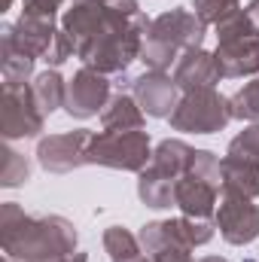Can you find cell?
Returning <instances> with one entry per match:
<instances>
[{
	"label": "cell",
	"mask_w": 259,
	"mask_h": 262,
	"mask_svg": "<svg viewBox=\"0 0 259 262\" xmlns=\"http://www.w3.org/2000/svg\"><path fill=\"white\" fill-rule=\"evenodd\" d=\"M3 253L21 262H40L76 250V229L64 216H28L15 201L0 210Z\"/></svg>",
	"instance_id": "obj_1"
},
{
	"label": "cell",
	"mask_w": 259,
	"mask_h": 262,
	"mask_svg": "<svg viewBox=\"0 0 259 262\" xmlns=\"http://www.w3.org/2000/svg\"><path fill=\"white\" fill-rule=\"evenodd\" d=\"M177 82H174V76H165V73H159V70H146L143 76H137V79H131V95H134V101L140 104V110L146 113V116H171L174 113V107H177Z\"/></svg>",
	"instance_id": "obj_13"
},
{
	"label": "cell",
	"mask_w": 259,
	"mask_h": 262,
	"mask_svg": "<svg viewBox=\"0 0 259 262\" xmlns=\"http://www.w3.org/2000/svg\"><path fill=\"white\" fill-rule=\"evenodd\" d=\"M192 9L204 25H220L223 18H229L232 12H238L241 3L238 0H192Z\"/></svg>",
	"instance_id": "obj_26"
},
{
	"label": "cell",
	"mask_w": 259,
	"mask_h": 262,
	"mask_svg": "<svg viewBox=\"0 0 259 262\" xmlns=\"http://www.w3.org/2000/svg\"><path fill=\"white\" fill-rule=\"evenodd\" d=\"M104 131H140L143 128V110L134 101V95H113L107 107L101 110Z\"/></svg>",
	"instance_id": "obj_18"
},
{
	"label": "cell",
	"mask_w": 259,
	"mask_h": 262,
	"mask_svg": "<svg viewBox=\"0 0 259 262\" xmlns=\"http://www.w3.org/2000/svg\"><path fill=\"white\" fill-rule=\"evenodd\" d=\"M217 195H220V183L213 180H204L192 171L183 174V180L177 183V195L174 204L183 210V216H192V220H210L217 213Z\"/></svg>",
	"instance_id": "obj_14"
},
{
	"label": "cell",
	"mask_w": 259,
	"mask_h": 262,
	"mask_svg": "<svg viewBox=\"0 0 259 262\" xmlns=\"http://www.w3.org/2000/svg\"><path fill=\"white\" fill-rule=\"evenodd\" d=\"M31 95H34L40 113L49 116V113H55L58 107H64L67 82L61 79L58 70H43L40 76H34V82H31Z\"/></svg>",
	"instance_id": "obj_20"
},
{
	"label": "cell",
	"mask_w": 259,
	"mask_h": 262,
	"mask_svg": "<svg viewBox=\"0 0 259 262\" xmlns=\"http://www.w3.org/2000/svg\"><path fill=\"white\" fill-rule=\"evenodd\" d=\"M92 131L76 128V131H64V134H49L40 140L37 146V159L46 171L52 174H67L79 165H85V152L92 143Z\"/></svg>",
	"instance_id": "obj_10"
},
{
	"label": "cell",
	"mask_w": 259,
	"mask_h": 262,
	"mask_svg": "<svg viewBox=\"0 0 259 262\" xmlns=\"http://www.w3.org/2000/svg\"><path fill=\"white\" fill-rule=\"evenodd\" d=\"M143 253L149 262H192V244L180 226V220H162V223H146L137 235Z\"/></svg>",
	"instance_id": "obj_9"
},
{
	"label": "cell",
	"mask_w": 259,
	"mask_h": 262,
	"mask_svg": "<svg viewBox=\"0 0 259 262\" xmlns=\"http://www.w3.org/2000/svg\"><path fill=\"white\" fill-rule=\"evenodd\" d=\"M229 107H232V119H259V79L238 89L229 98Z\"/></svg>",
	"instance_id": "obj_23"
},
{
	"label": "cell",
	"mask_w": 259,
	"mask_h": 262,
	"mask_svg": "<svg viewBox=\"0 0 259 262\" xmlns=\"http://www.w3.org/2000/svg\"><path fill=\"white\" fill-rule=\"evenodd\" d=\"M229 156H244V159H256L259 162V125L244 128L232 143H229Z\"/></svg>",
	"instance_id": "obj_27"
},
{
	"label": "cell",
	"mask_w": 259,
	"mask_h": 262,
	"mask_svg": "<svg viewBox=\"0 0 259 262\" xmlns=\"http://www.w3.org/2000/svg\"><path fill=\"white\" fill-rule=\"evenodd\" d=\"M113 12H119V15H125V18H134L137 12H140V6H137V0H104Z\"/></svg>",
	"instance_id": "obj_29"
},
{
	"label": "cell",
	"mask_w": 259,
	"mask_h": 262,
	"mask_svg": "<svg viewBox=\"0 0 259 262\" xmlns=\"http://www.w3.org/2000/svg\"><path fill=\"white\" fill-rule=\"evenodd\" d=\"M204 34H207V25H204L195 12L177 6V9H168V12H162L159 18H153L146 37L162 40V43H171V46L180 49V52H189V49H201Z\"/></svg>",
	"instance_id": "obj_12"
},
{
	"label": "cell",
	"mask_w": 259,
	"mask_h": 262,
	"mask_svg": "<svg viewBox=\"0 0 259 262\" xmlns=\"http://www.w3.org/2000/svg\"><path fill=\"white\" fill-rule=\"evenodd\" d=\"M149 25L153 21L143 12H137L134 18H125L107 6L104 25L76 49V55L82 58V64L98 70V73H122V70H128L134 58H140Z\"/></svg>",
	"instance_id": "obj_2"
},
{
	"label": "cell",
	"mask_w": 259,
	"mask_h": 262,
	"mask_svg": "<svg viewBox=\"0 0 259 262\" xmlns=\"http://www.w3.org/2000/svg\"><path fill=\"white\" fill-rule=\"evenodd\" d=\"M125 262H149V256H143V253H137V256H131V259H125Z\"/></svg>",
	"instance_id": "obj_32"
},
{
	"label": "cell",
	"mask_w": 259,
	"mask_h": 262,
	"mask_svg": "<svg viewBox=\"0 0 259 262\" xmlns=\"http://www.w3.org/2000/svg\"><path fill=\"white\" fill-rule=\"evenodd\" d=\"M46 116L40 113L31 85H3V107H0V131L6 140L37 137L43 131Z\"/></svg>",
	"instance_id": "obj_8"
},
{
	"label": "cell",
	"mask_w": 259,
	"mask_h": 262,
	"mask_svg": "<svg viewBox=\"0 0 259 262\" xmlns=\"http://www.w3.org/2000/svg\"><path fill=\"white\" fill-rule=\"evenodd\" d=\"M223 189L256 198L259 195V162L256 159H244V156H226L223 159Z\"/></svg>",
	"instance_id": "obj_17"
},
{
	"label": "cell",
	"mask_w": 259,
	"mask_h": 262,
	"mask_svg": "<svg viewBox=\"0 0 259 262\" xmlns=\"http://www.w3.org/2000/svg\"><path fill=\"white\" fill-rule=\"evenodd\" d=\"M213 216H217L220 235L235 247L253 244L259 238V207L253 204V198L232 192V189H223Z\"/></svg>",
	"instance_id": "obj_7"
},
{
	"label": "cell",
	"mask_w": 259,
	"mask_h": 262,
	"mask_svg": "<svg viewBox=\"0 0 259 262\" xmlns=\"http://www.w3.org/2000/svg\"><path fill=\"white\" fill-rule=\"evenodd\" d=\"M104 250L110 253V262H125L131 256H137V253H143L140 241L122 226H110L104 232Z\"/></svg>",
	"instance_id": "obj_21"
},
{
	"label": "cell",
	"mask_w": 259,
	"mask_h": 262,
	"mask_svg": "<svg viewBox=\"0 0 259 262\" xmlns=\"http://www.w3.org/2000/svg\"><path fill=\"white\" fill-rule=\"evenodd\" d=\"M140 61L149 67V70L165 73L171 64H177V61H180V49H174L171 43H162V40L146 37V40H143V49H140Z\"/></svg>",
	"instance_id": "obj_22"
},
{
	"label": "cell",
	"mask_w": 259,
	"mask_h": 262,
	"mask_svg": "<svg viewBox=\"0 0 259 262\" xmlns=\"http://www.w3.org/2000/svg\"><path fill=\"white\" fill-rule=\"evenodd\" d=\"M28 177H31V165H28V159H25L21 152H15V149H6V152H3L0 183H3L6 189H12V186H21Z\"/></svg>",
	"instance_id": "obj_25"
},
{
	"label": "cell",
	"mask_w": 259,
	"mask_h": 262,
	"mask_svg": "<svg viewBox=\"0 0 259 262\" xmlns=\"http://www.w3.org/2000/svg\"><path fill=\"white\" fill-rule=\"evenodd\" d=\"M3 262H12V256H6V259H3Z\"/></svg>",
	"instance_id": "obj_34"
},
{
	"label": "cell",
	"mask_w": 259,
	"mask_h": 262,
	"mask_svg": "<svg viewBox=\"0 0 259 262\" xmlns=\"http://www.w3.org/2000/svg\"><path fill=\"white\" fill-rule=\"evenodd\" d=\"M198 262H226L223 256H204V259H198Z\"/></svg>",
	"instance_id": "obj_33"
},
{
	"label": "cell",
	"mask_w": 259,
	"mask_h": 262,
	"mask_svg": "<svg viewBox=\"0 0 259 262\" xmlns=\"http://www.w3.org/2000/svg\"><path fill=\"white\" fill-rule=\"evenodd\" d=\"M192 146H186L183 140H162L149 159V165L140 171L137 180V195L146 207H171L177 195V183L183 180V174L189 171L192 162Z\"/></svg>",
	"instance_id": "obj_3"
},
{
	"label": "cell",
	"mask_w": 259,
	"mask_h": 262,
	"mask_svg": "<svg viewBox=\"0 0 259 262\" xmlns=\"http://www.w3.org/2000/svg\"><path fill=\"white\" fill-rule=\"evenodd\" d=\"M244 37H259V31L253 28V21L247 18L244 9L232 12L229 18H223L217 25V40L220 43H229V40H244Z\"/></svg>",
	"instance_id": "obj_24"
},
{
	"label": "cell",
	"mask_w": 259,
	"mask_h": 262,
	"mask_svg": "<svg viewBox=\"0 0 259 262\" xmlns=\"http://www.w3.org/2000/svg\"><path fill=\"white\" fill-rule=\"evenodd\" d=\"M0 70H3V85H28V79L34 76V61L31 55L18 52L12 46V40L0 31Z\"/></svg>",
	"instance_id": "obj_19"
},
{
	"label": "cell",
	"mask_w": 259,
	"mask_h": 262,
	"mask_svg": "<svg viewBox=\"0 0 259 262\" xmlns=\"http://www.w3.org/2000/svg\"><path fill=\"white\" fill-rule=\"evenodd\" d=\"M223 79L217 55L204 52V49H189L180 55V61L174 64V82L183 92H195V89H213Z\"/></svg>",
	"instance_id": "obj_15"
},
{
	"label": "cell",
	"mask_w": 259,
	"mask_h": 262,
	"mask_svg": "<svg viewBox=\"0 0 259 262\" xmlns=\"http://www.w3.org/2000/svg\"><path fill=\"white\" fill-rule=\"evenodd\" d=\"M107 101H110V79H107V73H98L92 67H82L67 82L64 110L73 119L95 116L101 107H107Z\"/></svg>",
	"instance_id": "obj_11"
},
{
	"label": "cell",
	"mask_w": 259,
	"mask_h": 262,
	"mask_svg": "<svg viewBox=\"0 0 259 262\" xmlns=\"http://www.w3.org/2000/svg\"><path fill=\"white\" fill-rule=\"evenodd\" d=\"M153 159L146 131H101L92 137L85 165H104L116 171H143Z\"/></svg>",
	"instance_id": "obj_5"
},
{
	"label": "cell",
	"mask_w": 259,
	"mask_h": 262,
	"mask_svg": "<svg viewBox=\"0 0 259 262\" xmlns=\"http://www.w3.org/2000/svg\"><path fill=\"white\" fill-rule=\"evenodd\" d=\"M40 262H89V259H85V253L73 250V253H64V256H52V259H40Z\"/></svg>",
	"instance_id": "obj_30"
},
{
	"label": "cell",
	"mask_w": 259,
	"mask_h": 262,
	"mask_svg": "<svg viewBox=\"0 0 259 262\" xmlns=\"http://www.w3.org/2000/svg\"><path fill=\"white\" fill-rule=\"evenodd\" d=\"M3 34L12 40V46L31 58H43L49 64H64L70 55H76L70 37L55 28L52 18H34L21 15L15 25H3Z\"/></svg>",
	"instance_id": "obj_4"
},
{
	"label": "cell",
	"mask_w": 259,
	"mask_h": 262,
	"mask_svg": "<svg viewBox=\"0 0 259 262\" xmlns=\"http://www.w3.org/2000/svg\"><path fill=\"white\" fill-rule=\"evenodd\" d=\"M213 55H217V64H220L223 79L259 73V37H244V40L220 43Z\"/></svg>",
	"instance_id": "obj_16"
},
{
	"label": "cell",
	"mask_w": 259,
	"mask_h": 262,
	"mask_svg": "<svg viewBox=\"0 0 259 262\" xmlns=\"http://www.w3.org/2000/svg\"><path fill=\"white\" fill-rule=\"evenodd\" d=\"M244 12H247V18L253 21V28H256V31H259V0H250Z\"/></svg>",
	"instance_id": "obj_31"
},
{
	"label": "cell",
	"mask_w": 259,
	"mask_h": 262,
	"mask_svg": "<svg viewBox=\"0 0 259 262\" xmlns=\"http://www.w3.org/2000/svg\"><path fill=\"white\" fill-rule=\"evenodd\" d=\"M61 3H67V0H25V15L52 18V21H55V12L61 9ZM70 3H73V0H70Z\"/></svg>",
	"instance_id": "obj_28"
},
{
	"label": "cell",
	"mask_w": 259,
	"mask_h": 262,
	"mask_svg": "<svg viewBox=\"0 0 259 262\" xmlns=\"http://www.w3.org/2000/svg\"><path fill=\"white\" fill-rule=\"evenodd\" d=\"M168 119H171L174 131L213 134V131H223L229 125L232 107H229V98H223L217 89H195L177 101V107Z\"/></svg>",
	"instance_id": "obj_6"
}]
</instances>
